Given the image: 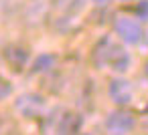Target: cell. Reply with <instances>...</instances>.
<instances>
[{"mask_svg": "<svg viewBox=\"0 0 148 135\" xmlns=\"http://www.w3.org/2000/svg\"><path fill=\"white\" fill-rule=\"evenodd\" d=\"M134 97V87L126 79H114L110 83V99L116 105H128Z\"/></svg>", "mask_w": 148, "mask_h": 135, "instance_id": "277c9868", "label": "cell"}, {"mask_svg": "<svg viewBox=\"0 0 148 135\" xmlns=\"http://www.w3.org/2000/svg\"><path fill=\"white\" fill-rule=\"evenodd\" d=\"M83 135H89V133H83Z\"/></svg>", "mask_w": 148, "mask_h": 135, "instance_id": "9a60e30c", "label": "cell"}, {"mask_svg": "<svg viewBox=\"0 0 148 135\" xmlns=\"http://www.w3.org/2000/svg\"><path fill=\"white\" fill-rule=\"evenodd\" d=\"M114 47V38L112 36H103L95 47H93V53H91V61L95 65V69H103L108 67V55Z\"/></svg>", "mask_w": 148, "mask_h": 135, "instance_id": "52a82bcc", "label": "cell"}, {"mask_svg": "<svg viewBox=\"0 0 148 135\" xmlns=\"http://www.w3.org/2000/svg\"><path fill=\"white\" fill-rule=\"evenodd\" d=\"M81 127V115L77 113H65L57 123V135H75Z\"/></svg>", "mask_w": 148, "mask_h": 135, "instance_id": "9c48e42d", "label": "cell"}, {"mask_svg": "<svg viewBox=\"0 0 148 135\" xmlns=\"http://www.w3.org/2000/svg\"><path fill=\"white\" fill-rule=\"evenodd\" d=\"M114 30H116V34H118L124 43H128V45H138V43L142 41V34H144L142 24H140L136 18L126 16V14L114 16Z\"/></svg>", "mask_w": 148, "mask_h": 135, "instance_id": "6da1fadb", "label": "cell"}, {"mask_svg": "<svg viewBox=\"0 0 148 135\" xmlns=\"http://www.w3.org/2000/svg\"><path fill=\"white\" fill-rule=\"evenodd\" d=\"M144 73H146V77H148V61H146V65H144Z\"/></svg>", "mask_w": 148, "mask_h": 135, "instance_id": "5bb4252c", "label": "cell"}, {"mask_svg": "<svg viewBox=\"0 0 148 135\" xmlns=\"http://www.w3.org/2000/svg\"><path fill=\"white\" fill-rule=\"evenodd\" d=\"M4 61L8 63V67L12 71L21 73L29 63V51L21 45H10V47L4 49Z\"/></svg>", "mask_w": 148, "mask_h": 135, "instance_id": "8992f818", "label": "cell"}, {"mask_svg": "<svg viewBox=\"0 0 148 135\" xmlns=\"http://www.w3.org/2000/svg\"><path fill=\"white\" fill-rule=\"evenodd\" d=\"M12 95V85L10 81H6L4 77H0V101H4L6 97Z\"/></svg>", "mask_w": 148, "mask_h": 135, "instance_id": "8fae6325", "label": "cell"}, {"mask_svg": "<svg viewBox=\"0 0 148 135\" xmlns=\"http://www.w3.org/2000/svg\"><path fill=\"white\" fill-rule=\"evenodd\" d=\"M93 2H95L97 6H108V4L112 2V0H93Z\"/></svg>", "mask_w": 148, "mask_h": 135, "instance_id": "4fadbf2b", "label": "cell"}, {"mask_svg": "<svg viewBox=\"0 0 148 135\" xmlns=\"http://www.w3.org/2000/svg\"><path fill=\"white\" fill-rule=\"evenodd\" d=\"M53 67H55V55L45 53V55H39V57H37V61H35V65H33V71H35V73H47V71H51Z\"/></svg>", "mask_w": 148, "mask_h": 135, "instance_id": "30bf717a", "label": "cell"}, {"mask_svg": "<svg viewBox=\"0 0 148 135\" xmlns=\"http://www.w3.org/2000/svg\"><path fill=\"white\" fill-rule=\"evenodd\" d=\"M136 125V119L130 111H112L106 119V131L108 135H128Z\"/></svg>", "mask_w": 148, "mask_h": 135, "instance_id": "7a4b0ae2", "label": "cell"}, {"mask_svg": "<svg viewBox=\"0 0 148 135\" xmlns=\"http://www.w3.org/2000/svg\"><path fill=\"white\" fill-rule=\"evenodd\" d=\"M85 4H87V0H51L53 10L59 16L69 18V20H73L77 14H81Z\"/></svg>", "mask_w": 148, "mask_h": 135, "instance_id": "5b68a950", "label": "cell"}, {"mask_svg": "<svg viewBox=\"0 0 148 135\" xmlns=\"http://www.w3.org/2000/svg\"><path fill=\"white\" fill-rule=\"evenodd\" d=\"M108 67H112L118 73H124L130 67V55L120 45H116V43H114V47H112V51L108 55Z\"/></svg>", "mask_w": 148, "mask_h": 135, "instance_id": "ba28073f", "label": "cell"}, {"mask_svg": "<svg viewBox=\"0 0 148 135\" xmlns=\"http://www.w3.org/2000/svg\"><path fill=\"white\" fill-rule=\"evenodd\" d=\"M136 16L138 18H148V0H140V2L136 4Z\"/></svg>", "mask_w": 148, "mask_h": 135, "instance_id": "7c38bea8", "label": "cell"}, {"mask_svg": "<svg viewBox=\"0 0 148 135\" xmlns=\"http://www.w3.org/2000/svg\"><path fill=\"white\" fill-rule=\"evenodd\" d=\"M14 109H16L23 117L35 119V117H39V115L43 113V109H45V99H43L39 93H25V95H21V97L14 101Z\"/></svg>", "mask_w": 148, "mask_h": 135, "instance_id": "3957f363", "label": "cell"}]
</instances>
